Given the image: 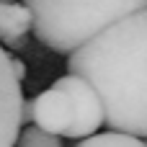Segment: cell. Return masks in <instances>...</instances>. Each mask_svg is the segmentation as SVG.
Returning <instances> with one entry per match:
<instances>
[{
    "mask_svg": "<svg viewBox=\"0 0 147 147\" xmlns=\"http://www.w3.org/2000/svg\"><path fill=\"white\" fill-rule=\"evenodd\" d=\"M67 70L93 85L109 129L147 137V8L72 49Z\"/></svg>",
    "mask_w": 147,
    "mask_h": 147,
    "instance_id": "obj_1",
    "label": "cell"
},
{
    "mask_svg": "<svg viewBox=\"0 0 147 147\" xmlns=\"http://www.w3.org/2000/svg\"><path fill=\"white\" fill-rule=\"evenodd\" d=\"M34 36L52 52L70 54L114 21L147 8V0H23Z\"/></svg>",
    "mask_w": 147,
    "mask_h": 147,
    "instance_id": "obj_2",
    "label": "cell"
},
{
    "mask_svg": "<svg viewBox=\"0 0 147 147\" xmlns=\"http://www.w3.org/2000/svg\"><path fill=\"white\" fill-rule=\"evenodd\" d=\"M54 88H59L67 101H70V109H72V121L67 127V134L70 140H83V137H90L96 134L101 127H103V109H101V98L98 93L93 90V85L75 75V72H67L65 78L54 80Z\"/></svg>",
    "mask_w": 147,
    "mask_h": 147,
    "instance_id": "obj_3",
    "label": "cell"
},
{
    "mask_svg": "<svg viewBox=\"0 0 147 147\" xmlns=\"http://www.w3.org/2000/svg\"><path fill=\"white\" fill-rule=\"evenodd\" d=\"M21 103H23L21 80L13 72L10 54L0 44V147H16V137L23 127Z\"/></svg>",
    "mask_w": 147,
    "mask_h": 147,
    "instance_id": "obj_4",
    "label": "cell"
},
{
    "mask_svg": "<svg viewBox=\"0 0 147 147\" xmlns=\"http://www.w3.org/2000/svg\"><path fill=\"white\" fill-rule=\"evenodd\" d=\"M31 121L39 129H44V132L65 137L67 127L72 121V109H70L67 96L59 88H54V85L47 88V90H41L31 101Z\"/></svg>",
    "mask_w": 147,
    "mask_h": 147,
    "instance_id": "obj_5",
    "label": "cell"
},
{
    "mask_svg": "<svg viewBox=\"0 0 147 147\" xmlns=\"http://www.w3.org/2000/svg\"><path fill=\"white\" fill-rule=\"evenodd\" d=\"M31 31V10L26 3L0 0V44L10 49H21Z\"/></svg>",
    "mask_w": 147,
    "mask_h": 147,
    "instance_id": "obj_6",
    "label": "cell"
},
{
    "mask_svg": "<svg viewBox=\"0 0 147 147\" xmlns=\"http://www.w3.org/2000/svg\"><path fill=\"white\" fill-rule=\"evenodd\" d=\"M75 147H147V142L142 140V137H134V134H124V132L109 129L106 134L83 137V142H78Z\"/></svg>",
    "mask_w": 147,
    "mask_h": 147,
    "instance_id": "obj_7",
    "label": "cell"
},
{
    "mask_svg": "<svg viewBox=\"0 0 147 147\" xmlns=\"http://www.w3.org/2000/svg\"><path fill=\"white\" fill-rule=\"evenodd\" d=\"M16 147H65L59 134L44 132L36 124H26V129L21 127L18 137H16Z\"/></svg>",
    "mask_w": 147,
    "mask_h": 147,
    "instance_id": "obj_8",
    "label": "cell"
},
{
    "mask_svg": "<svg viewBox=\"0 0 147 147\" xmlns=\"http://www.w3.org/2000/svg\"><path fill=\"white\" fill-rule=\"evenodd\" d=\"M28 121H31V101L23 98V103H21V124H28Z\"/></svg>",
    "mask_w": 147,
    "mask_h": 147,
    "instance_id": "obj_9",
    "label": "cell"
},
{
    "mask_svg": "<svg viewBox=\"0 0 147 147\" xmlns=\"http://www.w3.org/2000/svg\"><path fill=\"white\" fill-rule=\"evenodd\" d=\"M10 65H13V72H16V78H18V80H23V75H26V67H23V62H18L16 57H10Z\"/></svg>",
    "mask_w": 147,
    "mask_h": 147,
    "instance_id": "obj_10",
    "label": "cell"
}]
</instances>
